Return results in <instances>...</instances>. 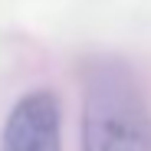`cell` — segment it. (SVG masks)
<instances>
[{
	"label": "cell",
	"instance_id": "1",
	"mask_svg": "<svg viewBox=\"0 0 151 151\" xmlns=\"http://www.w3.org/2000/svg\"><path fill=\"white\" fill-rule=\"evenodd\" d=\"M82 151H151V105L122 56H92L79 72Z\"/></svg>",
	"mask_w": 151,
	"mask_h": 151
},
{
	"label": "cell",
	"instance_id": "2",
	"mask_svg": "<svg viewBox=\"0 0 151 151\" xmlns=\"http://www.w3.org/2000/svg\"><path fill=\"white\" fill-rule=\"evenodd\" d=\"M0 151H63V112L56 92L33 89L17 99L0 132Z\"/></svg>",
	"mask_w": 151,
	"mask_h": 151
}]
</instances>
